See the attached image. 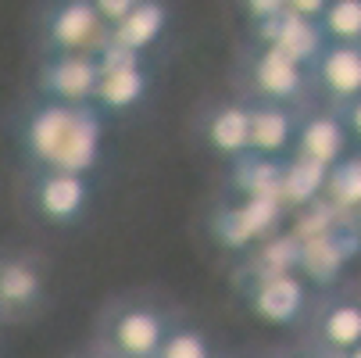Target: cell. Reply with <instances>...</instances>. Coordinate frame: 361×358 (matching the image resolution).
I'll return each instance as SVG.
<instances>
[{
  "mask_svg": "<svg viewBox=\"0 0 361 358\" xmlns=\"http://www.w3.org/2000/svg\"><path fill=\"white\" fill-rule=\"evenodd\" d=\"M283 215V204L276 197H243L236 208H226L219 219V237L226 247H247L262 244L276 233Z\"/></svg>",
  "mask_w": 361,
  "mask_h": 358,
  "instance_id": "obj_5",
  "label": "cell"
},
{
  "mask_svg": "<svg viewBox=\"0 0 361 358\" xmlns=\"http://www.w3.org/2000/svg\"><path fill=\"white\" fill-rule=\"evenodd\" d=\"M100 72V68H97ZM147 97V72L143 65H129V68H108L97 79V93L93 100L108 112H129Z\"/></svg>",
  "mask_w": 361,
  "mask_h": 358,
  "instance_id": "obj_15",
  "label": "cell"
},
{
  "mask_svg": "<svg viewBox=\"0 0 361 358\" xmlns=\"http://www.w3.org/2000/svg\"><path fill=\"white\" fill-rule=\"evenodd\" d=\"M307 304V283L297 273H276L257 276V287L250 290V312L272 326H290L300 319Z\"/></svg>",
  "mask_w": 361,
  "mask_h": 358,
  "instance_id": "obj_4",
  "label": "cell"
},
{
  "mask_svg": "<svg viewBox=\"0 0 361 358\" xmlns=\"http://www.w3.org/2000/svg\"><path fill=\"white\" fill-rule=\"evenodd\" d=\"M304 76L307 68L290 61L286 54L272 47H262V54L250 65V83L257 90V97H265L269 105H283V100H293L304 90Z\"/></svg>",
  "mask_w": 361,
  "mask_h": 358,
  "instance_id": "obj_9",
  "label": "cell"
},
{
  "mask_svg": "<svg viewBox=\"0 0 361 358\" xmlns=\"http://www.w3.org/2000/svg\"><path fill=\"white\" fill-rule=\"evenodd\" d=\"M326 8H329V0H286V11L307 22H319Z\"/></svg>",
  "mask_w": 361,
  "mask_h": 358,
  "instance_id": "obj_27",
  "label": "cell"
},
{
  "mask_svg": "<svg viewBox=\"0 0 361 358\" xmlns=\"http://www.w3.org/2000/svg\"><path fill=\"white\" fill-rule=\"evenodd\" d=\"M154 358H212V344L197 330H169Z\"/></svg>",
  "mask_w": 361,
  "mask_h": 358,
  "instance_id": "obj_24",
  "label": "cell"
},
{
  "mask_svg": "<svg viewBox=\"0 0 361 358\" xmlns=\"http://www.w3.org/2000/svg\"><path fill=\"white\" fill-rule=\"evenodd\" d=\"M111 29L97 18L90 0H61L47 18V43L54 54H97Z\"/></svg>",
  "mask_w": 361,
  "mask_h": 358,
  "instance_id": "obj_2",
  "label": "cell"
},
{
  "mask_svg": "<svg viewBox=\"0 0 361 358\" xmlns=\"http://www.w3.org/2000/svg\"><path fill=\"white\" fill-rule=\"evenodd\" d=\"M297 358H307V354H297Z\"/></svg>",
  "mask_w": 361,
  "mask_h": 358,
  "instance_id": "obj_31",
  "label": "cell"
},
{
  "mask_svg": "<svg viewBox=\"0 0 361 358\" xmlns=\"http://www.w3.org/2000/svg\"><path fill=\"white\" fill-rule=\"evenodd\" d=\"M90 4H93V11H97L100 22H104L108 29H115V25L140 4V0H90Z\"/></svg>",
  "mask_w": 361,
  "mask_h": 358,
  "instance_id": "obj_25",
  "label": "cell"
},
{
  "mask_svg": "<svg viewBox=\"0 0 361 358\" xmlns=\"http://www.w3.org/2000/svg\"><path fill=\"white\" fill-rule=\"evenodd\" d=\"M315 76L329 97L350 105L361 97V43H326L315 58Z\"/></svg>",
  "mask_w": 361,
  "mask_h": 358,
  "instance_id": "obj_8",
  "label": "cell"
},
{
  "mask_svg": "<svg viewBox=\"0 0 361 358\" xmlns=\"http://www.w3.org/2000/svg\"><path fill=\"white\" fill-rule=\"evenodd\" d=\"M97 58L93 54H54L43 65L39 86L47 100L58 105H90L97 93Z\"/></svg>",
  "mask_w": 361,
  "mask_h": 358,
  "instance_id": "obj_3",
  "label": "cell"
},
{
  "mask_svg": "<svg viewBox=\"0 0 361 358\" xmlns=\"http://www.w3.org/2000/svg\"><path fill=\"white\" fill-rule=\"evenodd\" d=\"M357 229H361V208H357Z\"/></svg>",
  "mask_w": 361,
  "mask_h": 358,
  "instance_id": "obj_30",
  "label": "cell"
},
{
  "mask_svg": "<svg viewBox=\"0 0 361 358\" xmlns=\"http://www.w3.org/2000/svg\"><path fill=\"white\" fill-rule=\"evenodd\" d=\"M86 201H90L86 176L43 169V176L36 183V208L47 222H75L86 208Z\"/></svg>",
  "mask_w": 361,
  "mask_h": 358,
  "instance_id": "obj_7",
  "label": "cell"
},
{
  "mask_svg": "<svg viewBox=\"0 0 361 358\" xmlns=\"http://www.w3.org/2000/svg\"><path fill=\"white\" fill-rule=\"evenodd\" d=\"M343 358H361V344H357V347H350V351H347Z\"/></svg>",
  "mask_w": 361,
  "mask_h": 358,
  "instance_id": "obj_29",
  "label": "cell"
},
{
  "mask_svg": "<svg viewBox=\"0 0 361 358\" xmlns=\"http://www.w3.org/2000/svg\"><path fill=\"white\" fill-rule=\"evenodd\" d=\"M257 36L265 40V47L279 50V54H286L290 61L297 65H315V58L322 54L326 47V36L319 29V22H307V18H297L290 11H283L279 18L257 25Z\"/></svg>",
  "mask_w": 361,
  "mask_h": 358,
  "instance_id": "obj_6",
  "label": "cell"
},
{
  "mask_svg": "<svg viewBox=\"0 0 361 358\" xmlns=\"http://www.w3.org/2000/svg\"><path fill=\"white\" fill-rule=\"evenodd\" d=\"M343 126H347V133H354L357 140H361V97H354L350 105H347V115H343Z\"/></svg>",
  "mask_w": 361,
  "mask_h": 358,
  "instance_id": "obj_28",
  "label": "cell"
},
{
  "mask_svg": "<svg viewBox=\"0 0 361 358\" xmlns=\"http://www.w3.org/2000/svg\"><path fill=\"white\" fill-rule=\"evenodd\" d=\"M165 25H169V8L161 0H140V4L111 29V40L136 50V54H143L147 47H154L161 40Z\"/></svg>",
  "mask_w": 361,
  "mask_h": 358,
  "instance_id": "obj_14",
  "label": "cell"
},
{
  "mask_svg": "<svg viewBox=\"0 0 361 358\" xmlns=\"http://www.w3.org/2000/svg\"><path fill=\"white\" fill-rule=\"evenodd\" d=\"M319 333L329 351L347 354L350 347L361 344V304L357 301H336L329 304V312L319 323Z\"/></svg>",
  "mask_w": 361,
  "mask_h": 358,
  "instance_id": "obj_19",
  "label": "cell"
},
{
  "mask_svg": "<svg viewBox=\"0 0 361 358\" xmlns=\"http://www.w3.org/2000/svg\"><path fill=\"white\" fill-rule=\"evenodd\" d=\"M100 143H104V133H100V119L90 105L47 100L25 126L29 155L50 172H93L100 162Z\"/></svg>",
  "mask_w": 361,
  "mask_h": 358,
  "instance_id": "obj_1",
  "label": "cell"
},
{
  "mask_svg": "<svg viewBox=\"0 0 361 358\" xmlns=\"http://www.w3.org/2000/svg\"><path fill=\"white\" fill-rule=\"evenodd\" d=\"M240 4H243V11L254 25H265V22H272L286 11V0H240Z\"/></svg>",
  "mask_w": 361,
  "mask_h": 358,
  "instance_id": "obj_26",
  "label": "cell"
},
{
  "mask_svg": "<svg viewBox=\"0 0 361 358\" xmlns=\"http://www.w3.org/2000/svg\"><path fill=\"white\" fill-rule=\"evenodd\" d=\"M347 126L343 119L336 115H312L304 126H297V155L307 158V162H315L322 169H333L336 162H343L347 155Z\"/></svg>",
  "mask_w": 361,
  "mask_h": 358,
  "instance_id": "obj_12",
  "label": "cell"
},
{
  "mask_svg": "<svg viewBox=\"0 0 361 358\" xmlns=\"http://www.w3.org/2000/svg\"><path fill=\"white\" fill-rule=\"evenodd\" d=\"M165 333V319L150 309H126L111 323V344L122 358H154Z\"/></svg>",
  "mask_w": 361,
  "mask_h": 358,
  "instance_id": "obj_10",
  "label": "cell"
},
{
  "mask_svg": "<svg viewBox=\"0 0 361 358\" xmlns=\"http://www.w3.org/2000/svg\"><path fill=\"white\" fill-rule=\"evenodd\" d=\"M297 140V122L283 105H262L250 108V143H247V155L257 158H279L293 147Z\"/></svg>",
  "mask_w": 361,
  "mask_h": 358,
  "instance_id": "obj_11",
  "label": "cell"
},
{
  "mask_svg": "<svg viewBox=\"0 0 361 358\" xmlns=\"http://www.w3.org/2000/svg\"><path fill=\"white\" fill-rule=\"evenodd\" d=\"M319 29L333 43H361V0H329Z\"/></svg>",
  "mask_w": 361,
  "mask_h": 358,
  "instance_id": "obj_22",
  "label": "cell"
},
{
  "mask_svg": "<svg viewBox=\"0 0 361 358\" xmlns=\"http://www.w3.org/2000/svg\"><path fill=\"white\" fill-rule=\"evenodd\" d=\"M326 172L329 169H322V165H315V162H307V158H290V162H283V176H279V204L286 208H304V204H312V201H319L322 197V190H326Z\"/></svg>",
  "mask_w": 361,
  "mask_h": 358,
  "instance_id": "obj_17",
  "label": "cell"
},
{
  "mask_svg": "<svg viewBox=\"0 0 361 358\" xmlns=\"http://www.w3.org/2000/svg\"><path fill=\"white\" fill-rule=\"evenodd\" d=\"M208 143L215 155L240 162L250 143V108H240V105L219 108L208 122Z\"/></svg>",
  "mask_w": 361,
  "mask_h": 358,
  "instance_id": "obj_16",
  "label": "cell"
},
{
  "mask_svg": "<svg viewBox=\"0 0 361 358\" xmlns=\"http://www.w3.org/2000/svg\"><path fill=\"white\" fill-rule=\"evenodd\" d=\"M322 197L333 208L343 212H357L361 208V158H343L326 172V190Z\"/></svg>",
  "mask_w": 361,
  "mask_h": 358,
  "instance_id": "obj_20",
  "label": "cell"
},
{
  "mask_svg": "<svg viewBox=\"0 0 361 358\" xmlns=\"http://www.w3.org/2000/svg\"><path fill=\"white\" fill-rule=\"evenodd\" d=\"M300 240V258H297V269L315 280V283H329L343 262L350 254V244L340 240V226L333 229H322V233H312V237H297Z\"/></svg>",
  "mask_w": 361,
  "mask_h": 358,
  "instance_id": "obj_13",
  "label": "cell"
},
{
  "mask_svg": "<svg viewBox=\"0 0 361 358\" xmlns=\"http://www.w3.org/2000/svg\"><path fill=\"white\" fill-rule=\"evenodd\" d=\"M279 176H283V162L279 158H257V155H243L236 179L243 186V197H276L279 201Z\"/></svg>",
  "mask_w": 361,
  "mask_h": 358,
  "instance_id": "obj_21",
  "label": "cell"
},
{
  "mask_svg": "<svg viewBox=\"0 0 361 358\" xmlns=\"http://www.w3.org/2000/svg\"><path fill=\"white\" fill-rule=\"evenodd\" d=\"M300 258V240L293 233L286 237H265L257 247V276H276V273H297Z\"/></svg>",
  "mask_w": 361,
  "mask_h": 358,
  "instance_id": "obj_23",
  "label": "cell"
},
{
  "mask_svg": "<svg viewBox=\"0 0 361 358\" xmlns=\"http://www.w3.org/2000/svg\"><path fill=\"white\" fill-rule=\"evenodd\" d=\"M43 294V276L32 262L11 258L0 262V309L4 312H25Z\"/></svg>",
  "mask_w": 361,
  "mask_h": 358,
  "instance_id": "obj_18",
  "label": "cell"
}]
</instances>
